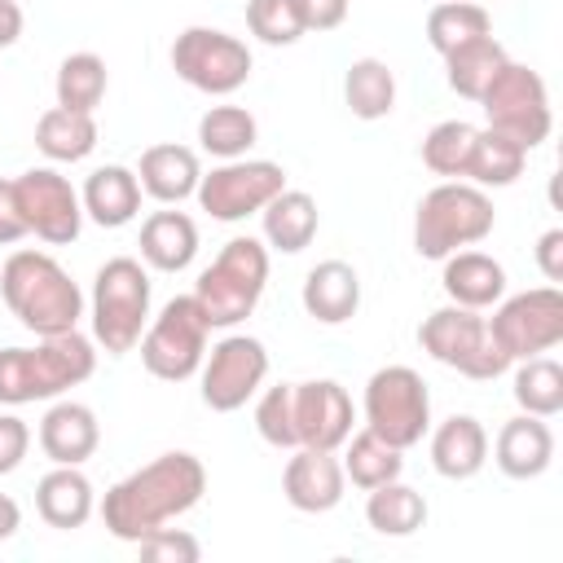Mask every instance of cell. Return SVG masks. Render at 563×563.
<instances>
[{"label":"cell","mask_w":563,"mask_h":563,"mask_svg":"<svg viewBox=\"0 0 563 563\" xmlns=\"http://www.w3.org/2000/svg\"><path fill=\"white\" fill-rule=\"evenodd\" d=\"M202 493H207L202 457H194L185 449H172V453H158L154 462L136 466L132 475L114 479L97 510H101V523L114 541L136 545L154 528L189 515L202 501Z\"/></svg>","instance_id":"1"},{"label":"cell","mask_w":563,"mask_h":563,"mask_svg":"<svg viewBox=\"0 0 563 563\" xmlns=\"http://www.w3.org/2000/svg\"><path fill=\"white\" fill-rule=\"evenodd\" d=\"M0 295L4 308L18 317V325L31 330L35 339L79 330L84 290L48 251H13L0 264Z\"/></svg>","instance_id":"2"},{"label":"cell","mask_w":563,"mask_h":563,"mask_svg":"<svg viewBox=\"0 0 563 563\" xmlns=\"http://www.w3.org/2000/svg\"><path fill=\"white\" fill-rule=\"evenodd\" d=\"M97 369V343L79 330L44 334L35 347H0V405L57 400L88 383Z\"/></svg>","instance_id":"3"},{"label":"cell","mask_w":563,"mask_h":563,"mask_svg":"<svg viewBox=\"0 0 563 563\" xmlns=\"http://www.w3.org/2000/svg\"><path fill=\"white\" fill-rule=\"evenodd\" d=\"M264 286H268V246L264 238L242 233V238H229L220 255L198 273L194 299L211 330H233L255 312V303L264 299Z\"/></svg>","instance_id":"4"},{"label":"cell","mask_w":563,"mask_h":563,"mask_svg":"<svg viewBox=\"0 0 563 563\" xmlns=\"http://www.w3.org/2000/svg\"><path fill=\"white\" fill-rule=\"evenodd\" d=\"M493 224H497V211H493L488 189H479L471 180H440L435 189H427L418 198L413 251L422 260H444L453 251L484 242L493 233Z\"/></svg>","instance_id":"5"},{"label":"cell","mask_w":563,"mask_h":563,"mask_svg":"<svg viewBox=\"0 0 563 563\" xmlns=\"http://www.w3.org/2000/svg\"><path fill=\"white\" fill-rule=\"evenodd\" d=\"M88 317H92V343L106 356L132 352L150 325V268L132 255L106 260L92 277Z\"/></svg>","instance_id":"6"},{"label":"cell","mask_w":563,"mask_h":563,"mask_svg":"<svg viewBox=\"0 0 563 563\" xmlns=\"http://www.w3.org/2000/svg\"><path fill=\"white\" fill-rule=\"evenodd\" d=\"M418 343L431 361H440L466 378H479V383L501 378L515 365L501 352V343L488 334V317H479L475 308H462V303H444L431 317H422Z\"/></svg>","instance_id":"7"},{"label":"cell","mask_w":563,"mask_h":563,"mask_svg":"<svg viewBox=\"0 0 563 563\" xmlns=\"http://www.w3.org/2000/svg\"><path fill=\"white\" fill-rule=\"evenodd\" d=\"M361 413H365V427L374 435H383L396 449H413L431 431V391H427L418 369L383 365L365 383Z\"/></svg>","instance_id":"8"},{"label":"cell","mask_w":563,"mask_h":563,"mask_svg":"<svg viewBox=\"0 0 563 563\" xmlns=\"http://www.w3.org/2000/svg\"><path fill=\"white\" fill-rule=\"evenodd\" d=\"M207 334H211V325H207L198 299L194 295H176L150 317L141 343H136L141 347V365L163 383H185V378H194L202 369Z\"/></svg>","instance_id":"9"},{"label":"cell","mask_w":563,"mask_h":563,"mask_svg":"<svg viewBox=\"0 0 563 563\" xmlns=\"http://www.w3.org/2000/svg\"><path fill=\"white\" fill-rule=\"evenodd\" d=\"M475 106L484 110V119H488L493 132L510 136V141L523 145L528 154H532V150L550 136V128H554L550 88H545V79H541L532 66H523V62H506L501 75L484 88V97H479Z\"/></svg>","instance_id":"10"},{"label":"cell","mask_w":563,"mask_h":563,"mask_svg":"<svg viewBox=\"0 0 563 563\" xmlns=\"http://www.w3.org/2000/svg\"><path fill=\"white\" fill-rule=\"evenodd\" d=\"M251 66H255V57H251L246 40H238L220 26H185L172 40V70L207 97H233L251 79Z\"/></svg>","instance_id":"11"},{"label":"cell","mask_w":563,"mask_h":563,"mask_svg":"<svg viewBox=\"0 0 563 563\" xmlns=\"http://www.w3.org/2000/svg\"><path fill=\"white\" fill-rule=\"evenodd\" d=\"M488 334L501 343L510 361L554 352L563 343V290L559 286H537L523 295H501L488 317Z\"/></svg>","instance_id":"12"},{"label":"cell","mask_w":563,"mask_h":563,"mask_svg":"<svg viewBox=\"0 0 563 563\" xmlns=\"http://www.w3.org/2000/svg\"><path fill=\"white\" fill-rule=\"evenodd\" d=\"M286 189V167L273 163V158H229L220 167H211L202 180H198V207L211 216V220H224V224H238L246 216H260L268 207L273 194Z\"/></svg>","instance_id":"13"},{"label":"cell","mask_w":563,"mask_h":563,"mask_svg":"<svg viewBox=\"0 0 563 563\" xmlns=\"http://www.w3.org/2000/svg\"><path fill=\"white\" fill-rule=\"evenodd\" d=\"M268 378V347L255 334H224L220 343L207 347L198 383H202V405L211 413H233L242 409Z\"/></svg>","instance_id":"14"},{"label":"cell","mask_w":563,"mask_h":563,"mask_svg":"<svg viewBox=\"0 0 563 563\" xmlns=\"http://www.w3.org/2000/svg\"><path fill=\"white\" fill-rule=\"evenodd\" d=\"M13 185H18L26 233H35L48 246H70L79 238L84 202H79V189L57 167H26L22 176H13Z\"/></svg>","instance_id":"15"},{"label":"cell","mask_w":563,"mask_h":563,"mask_svg":"<svg viewBox=\"0 0 563 563\" xmlns=\"http://www.w3.org/2000/svg\"><path fill=\"white\" fill-rule=\"evenodd\" d=\"M290 387H295V440H299V449L339 453L343 440L352 435V422H356V409H352V396L343 391V383L308 378V383H290Z\"/></svg>","instance_id":"16"},{"label":"cell","mask_w":563,"mask_h":563,"mask_svg":"<svg viewBox=\"0 0 563 563\" xmlns=\"http://www.w3.org/2000/svg\"><path fill=\"white\" fill-rule=\"evenodd\" d=\"M343 488H347V475H343V462L339 453H325V449H290L286 457V471H282V493L295 510L303 515H325L343 501Z\"/></svg>","instance_id":"17"},{"label":"cell","mask_w":563,"mask_h":563,"mask_svg":"<svg viewBox=\"0 0 563 563\" xmlns=\"http://www.w3.org/2000/svg\"><path fill=\"white\" fill-rule=\"evenodd\" d=\"M35 440H40V453L53 466H84L101 444V422L84 400H62L57 396L44 409Z\"/></svg>","instance_id":"18"},{"label":"cell","mask_w":563,"mask_h":563,"mask_svg":"<svg viewBox=\"0 0 563 563\" xmlns=\"http://www.w3.org/2000/svg\"><path fill=\"white\" fill-rule=\"evenodd\" d=\"M493 462L506 479H537L550 471L554 462V431L550 418L537 413H519L510 422H501L497 440H493Z\"/></svg>","instance_id":"19"},{"label":"cell","mask_w":563,"mask_h":563,"mask_svg":"<svg viewBox=\"0 0 563 563\" xmlns=\"http://www.w3.org/2000/svg\"><path fill=\"white\" fill-rule=\"evenodd\" d=\"M427 453H431V466H435L440 479H453V484L475 479L488 462V431L475 413H449L431 431Z\"/></svg>","instance_id":"20"},{"label":"cell","mask_w":563,"mask_h":563,"mask_svg":"<svg viewBox=\"0 0 563 563\" xmlns=\"http://www.w3.org/2000/svg\"><path fill=\"white\" fill-rule=\"evenodd\" d=\"M136 180H141V194H150L154 202L163 207H180L185 198L198 194V180H202V163L189 145H176V141H163V145H150L136 163Z\"/></svg>","instance_id":"21"},{"label":"cell","mask_w":563,"mask_h":563,"mask_svg":"<svg viewBox=\"0 0 563 563\" xmlns=\"http://www.w3.org/2000/svg\"><path fill=\"white\" fill-rule=\"evenodd\" d=\"M141 180L132 167L123 163H106L97 172H88L84 189H79V202H84V220L101 224V229H123L141 216Z\"/></svg>","instance_id":"22"},{"label":"cell","mask_w":563,"mask_h":563,"mask_svg":"<svg viewBox=\"0 0 563 563\" xmlns=\"http://www.w3.org/2000/svg\"><path fill=\"white\" fill-rule=\"evenodd\" d=\"M303 312L321 325H343L356 317L361 308V273L347 264V260H321L308 268L303 277Z\"/></svg>","instance_id":"23"},{"label":"cell","mask_w":563,"mask_h":563,"mask_svg":"<svg viewBox=\"0 0 563 563\" xmlns=\"http://www.w3.org/2000/svg\"><path fill=\"white\" fill-rule=\"evenodd\" d=\"M141 264L154 268V273H185L198 255V224L194 216L176 211V207H163V211H150L141 220Z\"/></svg>","instance_id":"24"},{"label":"cell","mask_w":563,"mask_h":563,"mask_svg":"<svg viewBox=\"0 0 563 563\" xmlns=\"http://www.w3.org/2000/svg\"><path fill=\"white\" fill-rule=\"evenodd\" d=\"M92 510H97V493H92V479L79 466H53L48 475H40V484H35V515L48 528L75 532V528H84L92 519Z\"/></svg>","instance_id":"25"},{"label":"cell","mask_w":563,"mask_h":563,"mask_svg":"<svg viewBox=\"0 0 563 563\" xmlns=\"http://www.w3.org/2000/svg\"><path fill=\"white\" fill-rule=\"evenodd\" d=\"M260 229H264V246L282 251V255H299L303 246H312L317 229H321V211L317 198L308 189H282L268 198V207L260 211Z\"/></svg>","instance_id":"26"},{"label":"cell","mask_w":563,"mask_h":563,"mask_svg":"<svg viewBox=\"0 0 563 563\" xmlns=\"http://www.w3.org/2000/svg\"><path fill=\"white\" fill-rule=\"evenodd\" d=\"M440 264H444L440 286H444L449 303H462V308L484 312V308H493L506 295V268L493 255H484V251H471L466 246V251L444 255Z\"/></svg>","instance_id":"27"},{"label":"cell","mask_w":563,"mask_h":563,"mask_svg":"<svg viewBox=\"0 0 563 563\" xmlns=\"http://www.w3.org/2000/svg\"><path fill=\"white\" fill-rule=\"evenodd\" d=\"M35 150L48 163H84L97 150V119L66 110V106H53L35 119Z\"/></svg>","instance_id":"28"},{"label":"cell","mask_w":563,"mask_h":563,"mask_svg":"<svg viewBox=\"0 0 563 563\" xmlns=\"http://www.w3.org/2000/svg\"><path fill=\"white\" fill-rule=\"evenodd\" d=\"M506 62H510L506 44H501L497 35H479V40H471V44H462V48L444 53V79H449V88H453L457 97L479 101V97H484V88L501 75V66H506Z\"/></svg>","instance_id":"29"},{"label":"cell","mask_w":563,"mask_h":563,"mask_svg":"<svg viewBox=\"0 0 563 563\" xmlns=\"http://www.w3.org/2000/svg\"><path fill=\"white\" fill-rule=\"evenodd\" d=\"M343 475H347V484H356L361 493H369V488H378V484H387V479H400V471H405V449H396V444H387L383 435H374L369 427H361L356 435H347L343 440Z\"/></svg>","instance_id":"30"},{"label":"cell","mask_w":563,"mask_h":563,"mask_svg":"<svg viewBox=\"0 0 563 563\" xmlns=\"http://www.w3.org/2000/svg\"><path fill=\"white\" fill-rule=\"evenodd\" d=\"M365 523L378 537H413L427 523V497L405 479H387L365 497Z\"/></svg>","instance_id":"31"},{"label":"cell","mask_w":563,"mask_h":563,"mask_svg":"<svg viewBox=\"0 0 563 563\" xmlns=\"http://www.w3.org/2000/svg\"><path fill=\"white\" fill-rule=\"evenodd\" d=\"M343 101L356 119L378 123L396 110V75L383 57H356L343 75Z\"/></svg>","instance_id":"32"},{"label":"cell","mask_w":563,"mask_h":563,"mask_svg":"<svg viewBox=\"0 0 563 563\" xmlns=\"http://www.w3.org/2000/svg\"><path fill=\"white\" fill-rule=\"evenodd\" d=\"M255 141H260V123H255V114L246 106H211L198 119V145L220 163L246 158Z\"/></svg>","instance_id":"33"},{"label":"cell","mask_w":563,"mask_h":563,"mask_svg":"<svg viewBox=\"0 0 563 563\" xmlns=\"http://www.w3.org/2000/svg\"><path fill=\"white\" fill-rule=\"evenodd\" d=\"M519 413L554 418L563 413V365L554 356H523L515 361V387H510Z\"/></svg>","instance_id":"34"},{"label":"cell","mask_w":563,"mask_h":563,"mask_svg":"<svg viewBox=\"0 0 563 563\" xmlns=\"http://www.w3.org/2000/svg\"><path fill=\"white\" fill-rule=\"evenodd\" d=\"M479 35H493V13L479 0H440L427 13V44L444 57Z\"/></svg>","instance_id":"35"},{"label":"cell","mask_w":563,"mask_h":563,"mask_svg":"<svg viewBox=\"0 0 563 563\" xmlns=\"http://www.w3.org/2000/svg\"><path fill=\"white\" fill-rule=\"evenodd\" d=\"M523 163H528L523 145H515L510 136H501L493 128H479L471 163H466V180L479 185V189H506V185H515L523 176Z\"/></svg>","instance_id":"36"},{"label":"cell","mask_w":563,"mask_h":563,"mask_svg":"<svg viewBox=\"0 0 563 563\" xmlns=\"http://www.w3.org/2000/svg\"><path fill=\"white\" fill-rule=\"evenodd\" d=\"M106 88H110V70H106V62L97 53H70V57H62L57 79H53L57 106L79 110V114H97V106L106 101Z\"/></svg>","instance_id":"37"},{"label":"cell","mask_w":563,"mask_h":563,"mask_svg":"<svg viewBox=\"0 0 563 563\" xmlns=\"http://www.w3.org/2000/svg\"><path fill=\"white\" fill-rule=\"evenodd\" d=\"M479 128L466 119H444L422 136V167L444 176V180H466V163L475 150Z\"/></svg>","instance_id":"38"},{"label":"cell","mask_w":563,"mask_h":563,"mask_svg":"<svg viewBox=\"0 0 563 563\" xmlns=\"http://www.w3.org/2000/svg\"><path fill=\"white\" fill-rule=\"evenodd\" d=\"M246 31L268 48H290L308 35L303 0H246Z\"/></svg>","instance_id":"39"},{"label":"cell","mask_w":563,"mask_h":563,"mask_svg":"<svg viewBox=\"0 0 563 563\" xmlns=\"http://www.w3.org/2000/svg\"><path fill=\"white\" fill-rule=\"evenodd\" d=\"M255 431L273 449H299L295 440V387L277 383L255 400Z\"/></svg>","instance_id":"40"},{"label":"cell","mask_w":563,"mask_h":563,"mask_svg":"<svg viewBox=\"0 0 563 563\" xmlns=\"http://www.w3.org/2000/svg\"><path fill=\"white\" fill-rule=\"evenodd\" d=\"M136 554H141L145 563H198V559H202V545H198L194 532L163 523V528H154L150 537L136 541Z\"/></svg>","instance_id":"41"},{"label":"cell","mask_w":563,"mask_h":563,"mask_svg":"<svg viewBox=\"0 0 563 563\" xmlns=\"http://www.w3.org/2000/svg\"><path fill=\"white\" fill-rule=\"evenodd\" d=\"M31 453V427L18 413H0V475H13Z\"/></svg>","instance_id":"42"},{"label":"cell","mask_w":563,"mask_h":563,"mask_svg":"<svg viewBox=\"0 0 563 563\" xmlns=\"http://www.w3.org/2000/svg\"><path fill=\"white\" fill-rule=\"evenodd\" d=\"M22 238H31V233H26V220L18 207V185L0 176V246H13Z\"/></svg>","instance_id":"43"},{"label":"cell","mask_w":563,"mask_h":563,"mask_svg":"<svg viewBox=\"0 0 563 563\" xmlns=\"http://www.w3.org/2000/svg\"><path fill=\"white\" fill-rule=\"evenodd\" d=\"M537 268H541V277L550 286L563 282V229H545L537 238Z\"/></svg>","instance_id":"44"},{"label":"cell","mask_w":563,"mask_h":563,"mask_svg":"<svg viewBox=\"0 0 563 563\" xmlns=\"http://www.w3.org/2000/svg\"><path fill=\"white\" fill-rule=\"evenodd\" d=\"M308 31H334L347 18V0H303Z\"/></svg>","instance_id":"45"},{"label":"cell","mask_w":563,"mask_h":563,"mask_svg":"<svg viewBox=\"0 0 563 563\" xmlns=\"http://www.w3.org/2000/svg\"><path fill=\"white\" fill-rule=\"evenodd\" d=\"M22 4L18 0H0V48H9V44H18V35H22Z\"/></svg>","instance_id":"46"},{"label":"cell","mask_w":563,"mask_h":563,"mask_svg":"<svg viewBox=\"0 0 563 563\" xmlns=\"http://www.w3.org/2000/svg\"><path fill=\"white\" fill-rule=\"evenodd\" d=\"M18 528H22V510H18V501L9 493H0V541L18 537Z\"/></svg>","instance_id":"47"}]
</instances>
